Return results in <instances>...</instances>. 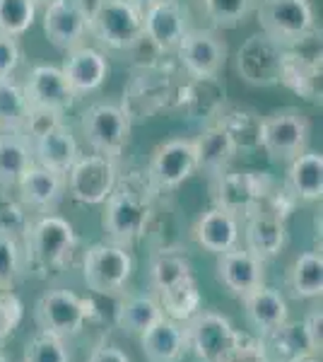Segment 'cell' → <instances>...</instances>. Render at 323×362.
<instances>
[{
  "label": "cell",
  "instance_id": "6da1fadb",
  "mask_svg": "<svg viewBox=\"0 0 323 362\" xmlns=\"http://www.w3.org/2000/svg\"><path fill=\"white\" fill-rule=\"evenodd\" d=\"M157 191L150 186L148 177L131 174L119 179L114 191L104 201L102 227L109 242L131 249L140 237L148 232L152 223V196Z\"/></svg>",
  "mask_w": 323,
  "mask_h": 362
},
{
  "label": "cell",
  "instance_id": "7a4b0ae2",
  "mask_svg": "<svg viewBox=\"0 0 323 362\" xmlns=\"http://www.w3.org/2000/svg\"><path fill=\"white\" fill-rule=\"evenodd\" d=\"M90 34L111 51H135L145 39L143 10L131 0H97L90 10Z\"/></svg>",
  "mask_w": 323,
  "mask_h": 362
},
{
  "label": "cell",
  "instance_id": "3957f363",
  "mask_svg": "<svg viewBox=\"0 0 323 362\" xmlns=\"http://www.w3.org/2000/svg\"><path fill=\"white\" fill-rule=\"evenodd\" d=\"M27 261L39 271H54L68 261L75 249V230L61 215H44L25 230Z\"/></svg>",
  "mask_w": 323,
  "mask_h": 362
},
{
  "label": "cell",
  "instance_id": "277c9868",
  "mask_svg": "<svg viewBox=\"0 0 323 362\" xmlns=\"http://www.w3.org/2000/svg\"><path fill=\"white\" fill-rule=\"evenodd\" d=\"M133 273V256L114 242L92 244L82 259L85 285L97 295H119Z\"/></svg>",
  "mask_w": 323,
  "mask_h": 362
},
{
  "label": "cell",
  "instance_id": "5b68a950",
  "mask_svg": "<svg viewBox=\"0 0 323 362\" xmlns=\"http://www.w3.org/2000/svg\"><path fill=\"white\" fill-rule=\"evenodd\" d=\"M273 191V179L263 172L239 169V172H222L213 177V203L232 215H249L266 203Z\"/></svg>",
  "mask_w": 323,
  "mask_h": 362
},
{
  "label": "cell",
  "instance_id": "8992f818",
  "mask_svg": "<svg viewBox=\"0 0 323 362\" xmlns=\"http://www.w3.org/2000/svg\"><path fill=\"white\" fill-rule=\"evenodd\" d=\"M311 124L299 109H278L263 116L261 148L275 162H292L309 148Z\"/></svg>",
  "mask_w": 323,
  "mask_h": 362
},
{
  "label": "cell",
  "instance_id": "52a82bcc",
  "mask_svg": "<svg viewBox=\"0 0 323 362\" xmlns=\"http://www.w3.org/2000/svg\"><path fill=\"white\" fill-rule=\"evenodd\" d=\"M82 136L90 143V148L97 155L119 160L121 153L126 150L128 140H131V119L126 116L121 107L116 104L99 102L85 109L80 119Z\"/></svg>",
  "mask_w": 323,
  "mask_h": 362
},
{
  "label": "cell",
  "instance_id": "ba28073f",
  "mask_svg": "<svg viewBox=\"0 0 323 362\" xmlns=\"http://www.w3.org/2000/svg\"><path fill=\"white\" fill-rule=\"evenodd\" d=\"M261 32L280 46H292L314 32V10L309 0H261L258 5Z\"/></svg>",
  "mask_w": 323,
  "mask_h": 362
},
{
  "label": "cell",
  "instance_id": "9c48e42d",
  "mask_svg": "<svg viewBox=\"0 0 323 362\" xmlns=\"http://www.w3.org/2000/svg\"><path fill=\"white\" fill-rule=\"evenodd\" d=\"M68 194L82 206H102L119 181V165L104 155H80L68 169Z\"/></svg>",
  "mask_w": 323,
  "mask_h": 362
},
{
  "label": "cell",
  "instance_id": "30bf717a",
  "mask_svg": "<svg viewBox=\"0 0 323 362\" xmlns=\"http://www.w3.org/2000/svg\"><path fill=\"white\" fill-rule=\"evenodd\" d=\"M189 346L201 362H229L239 348L232 321L217 312H198L186 321Z\"/></svg>",
  "mask_w": 323,
  "mask_h": 362
},
{
  "label": "cell",
  "instance_id": "8fae6325",
  "mask_svg": "<svg viewBox=\"0 0 323 362\" xmlns=\"http://www.w3.org/2000/svg\"><path fill=\"white\" fill-rule=\"evenodd\" d=\"M95 312V305L73 290H49L39 297L34 307V317L41 331L58 338H70L80 334L85 321Z\"/></svg>",
  "mask_w": 323,
  "mask_h": 362
},
{
  "label": "cell",
  "instance_id": "7c38bea8",
  "mask_svg": "<svg viewBox=\"0 0 323 362\" xmlns=\"http://www.w3.org/2000/svg\"><path fill=\"white\" fill-rule=\"evenodd\" d=\"M280 83L309 102H321V37L316 29L285 49Z\"/></svg>",
  "mask_w": 323,
  "mask_h": 362
},
{
  "label": "cell",
  "instance_id": "4fadbf2b",
  "mask_svg": "<svg viewBox=\"0 0 323 362\" xmlns=\"http://www.w3.org/2000/svg\"><path fill=\"white\" fill-rule=\"evenodd\" d=\"M196 174V150H193V140L186 138H172L167 143L157 145L155 153L150 157L148 177L150 186L157 194H167L184 184Z\"/></svg>",
  "mask_w": 323,
  "mask_h": 362
},
{
  "label": "cell",
  "instance_id": "5bb4252c",
  "mask_svg": "<svg viewBox=\"0 0 323 362\" xmlns=\"http://www.w3.org/2000/svg\"><path fill=\"white\" fill-rule=\"evenodd\" d=\"M285 61V46L273 42L263 32L254 34L242 44L237 54V73L244 83L254 87H270L280 83Z\"/></svg>",
  "mask_w": 323,
  "mask_h": 362
},
{
  "label": "cell",
  "instance_id": "9a60e30c",
  "mask_svg": "<svg viewBox=\"0 0 323 362\" xmlns=\"http://www.w3.org/2000/svg\"><path fill=\"white\" fill-rule=\"evenodd\" d=\"M176 54L191 78H215L225 68L229 49L215 29H189L176 46Z\"/></svg>",
  "mask_w": 323,
  "mask_h": 362
},
{
  "label": "cell",
  "instance_id": "2e32d148",
  "mask_svg": "<svg viewBox=\"0 0 323 362\" xmlns=\"http://www.w3.org/2000/svg\"><path fill=\"white\" fill-rule=\"evenodd\" d=\"M179 97L181 90H176L167 75H155L152 70H145V73L135 75L133 83L128 85L121 109L133 124V121L150 119L160 109L179 104Z\"/></svg>",
  "mask_w": 323,
  "mask_h": 362
},
{
  "label": "cell",
  "instance_id": "e0dca14e",
  "mask_svg": "<svg viewBox=\"0 0 323 362\" xmlns=\"http://www.w3.org/2000/svg\"><path fill=\"white\" fill-rule=\"evenodd\" d=\"M44 32L58 51L82 46V39L90 32V10L85 0H51L44 13Z\"/></svg>",
  "mask_w": 323,
  "mask_h": 362
},
{
  "label": "cell",
  "instance_id": "ac0fdd59",
  "mask_svg": "<svg viewBox=\"0 0 323 362\" xmlns=\"http://www.w3.org/2000/svg\"><path fill=\"white\" fill-rule=\"evenodd\" d=\"M143 32L157 54H172L189 32V13L176 0H162L143 10Z\"/></svg>",
  "mask_w": 323,
  "mask_h": 362
},
{
  "label": "cell",
  "instance_id": "d6986e66",
  "mask_svg": "<svg viewBox=\"0 0 323 362\" xmlns=\"http://www.w3.org/2000/svg\"><path fill=\"white\" fill-rule=\"evenodd\" d=\"M287 215H283L280 210H275L273 206L263 203L258 206L254 213L246 215V249L254 256H258L261 261H270L285 249L287 244Z\"/></svg>",
  "mask_w": 323,
  "mask_h": 362
},
{
  "label": "cell",
  "instance_id": "ffe728a7",
  "mask_svg": "<svg viewBox=\"0 0 323 362\" xmlns=\"http://www.w3.org/2000/svg\"><path fill=\"white\" fill-rule=\"evenodd\" d=\"M25 99L27 107L34 109H49V112L66 114L75 104L78 95L73 92V87L66 80L61 68L56 66H37L29 73L25 87Z\"/></svg>",
  "mask_w": 323,
  "mask_h": 362
},
{
  "label": "cell",
  "instance_id": "44dd1931",
  "mask_svg": "<svg viewBox=\"0 0 323 362\" xmlns=\"http://www.w3.org/2000/svg\"><path fill=\"white\" fill-rule=\"evenodd\" d=\"M266 278V261L251 254L249 249H229L217 256V280L232 295L244 297L263 285Z\"/></svg>",
  "mask_w": 323,
  "mask_h": 362
},
{
  "label": "cell",
  "instance_id": "7402d4cb",
  "mask_svg": "<svg viewBox=\"0 0 323 362\" xmlns=\"http://www.w3.org/2000/svg\"><path fill=\"white\" fill-rule=\"evenodd\" d=\"M63 75L73 87L75 95H90L99 90L109 75V61L102 51L92 49V46H78V49L66 51V61H63Z\"/></svg>",
  "mask_w": 323,
  "mask_h": 362
},
{
  "label": "cell",
  "instance_id": "603a6c76",
  "mask_svg": "<svg viewBox=\"0 0 323 362\" xmlns=\"http://www.w3.org/2000/svg\"><path fill=\"white\" fill-rule=\"evenodd\" d=\"M29 145H32V155L37 165L51 169L56 174H63V177H66L68 169L73 167V162L80 157L78 140H75L73 131L66 124H58L51 131L41 133Z\"/></svg>",
  "mask_w": 323,
  "mask_h": 362
},
{
  "label": "cell",
  "instance_id": "cb8c5ba5",
  "mask_svg": "<svg viewBox=\"0 0 323 362\" xmlns=\"http://www.w3.org/2000/svg\"><path fill=\"white\" fill-rule=\"evenodd\" d=\"M140 346L148 362H179L181 355L189 348L184 321L169 317L157 319L155 324L140 336Z\"/></svg>",
  "mask_w": 323,
  "mask_h": 362
},
{
  "label": "cell",
  "instance_id": "d4e9b609",
  "mask_svg": "<svg viewBox=\"0 0 323 362\" xmlns=\"http://www.w3.org/2000/svg\"><path fill=\"white\" fill-rule=\"evenodd\" d=\"M193 150H196V172H203L208 177H217V174L227 172L239 153L232 136L217 121H213L201 136L193 140Z\"/></svg>",
  "mask_w": 323,
  "mask_h": 362
},
{
  "label": "cell",
  "instance_id": "484cf974",
  "mask_svg": "<svg viewBox=\"0 0 323 362\" xmlns=\"http://www.w3.org/2000/svg\"><path fill=\"white\" fill-rule=\"evenodd\" d=\"M17 189H20V198L25 206L49 213V210H54L58 203L63 201V196H66V177L34 162V165L22 174V179L17 181Z\"/></svg>",
  "mask_w": 323,
  "mask_h": 362
},
{
  "label": "cell",
  "instance_id": "4316f807",
  "mask_svg": "<svg viewBox=\"0 0 323 362\" xmlns=\"http://www.w3.org/2000/svg\"><path fill=\"white\" fill-rule=\"evenodd\" d=\"M244 309H246V319L254 326L258 334L263 336H273L287 326V317H290V309H287L285 297L273 288H256L254 293L244 295Z\"/></svg>",
  "mask_w": 323,
  "mask_h": 362
},
{
  "label": "cell",
  "instance_id": "83f0119b",
  "mask_svg": "<svg viewBox=\"0 0 323 362\" xmlns=\"http://www.w3.org/2000/svg\"><path fill=\"white\" fill-rule=\"evenodd\" d=\"M193 237L210 254H225L239 242V218L222 208L205 210L193 225Z\"/></svg>",
  "mask_w": 323,
  "mask_h": 362
},
{
  "label": "cell",
  "instance_id": "f1b7e54d",
  "mask_svg": "<svg viewBox=\"0 0 323 362\" xmlns=\"http://www.w3.org/2000/svg\"><path fill=\"white\" fill-rule=\"evenodd\" d=\"M181 107L189 109L191 116L205 121H217V116L222 114V109L227 107V92L225 85L215 78H191L189 85L181 87L179 97Z\"/></svg>",
  "mask_w": 323,
  "mask_h": 362
},
{
  "label": "cell",
  "instance_id": "f546056e",
  "mask_svg": "<svg viewBox=\"0 0 323 362\" xmlns=\"http://www.w3.org/2000/svg\"><path fill=\"white\" fill-rule=\"evenodd\" d=\"M285 189L297 201H319L323 196V157L314 150H304L290 162Z\"/></svg>",
  "mask_w": 323,
  "mask_h": 362
},
{
  "label": "cell",
  "instance_id": "4dcf8cb0",
  "mask_svg": "<svg viewBox=\"0 0 323 362\" xmlns=\"http://www.w3.org/2000/svg\"><path fill=\"white\" fill-rule=\"evenodd\" d=\"M217 124L225 126V131L232 136L237 150H256L261 148V124L263 116L244 104H229L217 116Z\"/></svg>",
  "mask_w": 323,
  "mask_h": 362
},
{
  "label": "cell",
  "instance_id": "1f68e13d",
  "mask_svg": "<svg viewBox=\"0 0 323 362\" xmlns=\"http://www.w3.org/2000/svg\"><path fill=\"white\" fill-rule=\"evenodd\" d=\"M34 165L32 145L22 133H0V189H15Z\"/></svg>",
  "mask_w": 323,
  "mask_h": 362
},
{
  "label": "cell",
  "instance_id": "d6a6232c",
  "mask_svg": "<svg viewBox=\"0 0 323 362\" xmlns=\"http://www.w3.org/2000/svg\"><path fill=\"white\" fill-rule=\"evenodd\" d=\"M162 317H164V312H162L160 302H157V297L131 295L121 302L119 309H116V326H119L123 334L140 338Z\"/></svg>",
  "mask_w": 323,
  "mask_h": 362
},
{
  "label": "cell",
  "instance_id": "836d02e7",
  "mask_svg": "<svg viewBox=\"0 0 323 362\" xmlns=\"http://www.w3.org/2000/svg\"><path fill=\"white\" fill-rule=\"evenodd\" d=\"M290 290L297 300H316L323 293V256L319 251H304L290 268Z\"/></svg>",
  "mask_w": 323,
  "mask_h": 362
},
{
  "label": "cell",
  "instance_id": "e575fe53",
  "mask_svg": "<svg viewBox=\"0 0 323 362\" xmlns=\"http://www.w3.org/2000/svg\"><path fill=\"white\" fill-rule=\"evenodd\" d=\"M193 276V268L191 261L186 254L176 249H162L152 256L150 261V280H152V288L157 290V295L164 293V290L174 288L179 285L181 280L191 278Z\"/></svg>",
  "mask_w": 323,
  "mask_h": 362
},
{
  "label": "cell",
  "instance_id": "d590c367",
  "mask_svg": "<svg viewBox=\"0 0 323 362\" xmlns=\"http://www.w3.org/2000/svg\"><path fill=\"white\" fill-rule=\"evenodd\" d=\"M157 297H160L157 302H160L164 317H169V319L184 321L186 324L193 314L201 312V293H198V285L193 276L181 280L174 288L164 290V293H160Z\"/></svg>",
  "mask_w": 323,
  "mask_h": 362
},
{
  "label": "cell",
  "instance_id": "8d00e7d4",
  "mask_svg": "<svg viewBox=\"0 0 323 362\" xmlns=\"http://www.w3.org/2000/svg\"><path fill=\"white\" fill-rule=\"evenodd\" d=\"M27 99L13 78H0V133H20L27 119Z\"/></svg>",
  "mask_w": 323,
  "mask_h": 362
},
{
  "label": "cell",
  "instance_id": "74e56055",
  "mask_svg": "<svg viewBox=\"0 0 323 362\" xmlns=\"http://www.w3.org/2000/svg\"><path fill=\"white\" fill-rule=\"evenodd\" d=\"M205 15L217 29H234L256 8V0H203Z\"/></svg>",
  "mask_w": 323,
  "mask_h": 362
},
{
  "label": "cell",
  "instance_id": "f35d334b",
  "mask_svg": "<svg viewBox=\"0 0 323 362\" xmlns=\"http://www.w3.org/2000/svg\"><path fill=\"white\" fill-rule=\"evenodd\" d=\"M37 5L32 0H0V34L20 37L34 25Z\"/></svg>",
  "mask_w": 323,
  "mask_h": 362
},
{
  "label": "cell",
  "instance_id": "ab89813d",
  "mask_svg": "<svg viewBox=\"0 0 323 362\" xmlns=\"http://www.w3.org/2000/svg\"><path fill=\"white\" fill-rule=\"evenodd\" d=\"M25 362H70L66 338L39 331L25 346Z\"/></svg>",
  "mask_w": 323,
  "mask_h": 362
},
{
  "label": "cell",
  "instance_id": "60d3db41",
  "mask_svg": "<svg viewBox=\"0 0 323 362\" xmlns=\"http://www.w3.org/2000/svg\"><path fill=\"white\" fill-rule=\"evenodd\" d=\"M22 273V254L17 237L0 232V290H13Z\"/></svg>",
  "mask_w": 323,
  "mask_h": 362
},
{
  "label": "cell",
  "instance_id": "b9f144b4",
  "mask_svg": "<svg viewBox=\"0 0 323 362\" xmlns=\"http://www.w3.org/2000/svg\"><path fill=\"white\" fill-rule=\"evenodd\" d=\"M22 317H25V305L13 290H0V346L17 331Z\"/></svg>",
  "mask_w": 323,
  "mask_h": 362
},
{
  "label": "cell",
  "instance_id": "7bdbcfd3",
  "mask_svg": "<svg viewBox=\"0 0 323 362\" xmlns=\"http://www.w3.org/2000/svg\"><path fill=\"white\" fill-rule=\"evenodd\" d=\"M25 230H27L25 208L10 196V189H0V232L17 237Z\"/></svg>",
  "mask_w": 323,
  "mask_h": 362
},
{
  "label": "cell",
  "instance_id": "ee69618b",
  "mask_svg": "<svg viewBox=\"0 0 323 362\" xmlns=\"http://www.w3.org/2000/svg\"><path fill=\"white\" fill-rule=\"evenodd\" d=\"M61 116H63V114L49 112V109H34V107H29V109H27L25 126H22V131H20V133L29 140V143H32V140H34V138H39L41 133H46V131H51L54 126L63 124Z\"/></svg>",
  "mask_w": 323,
  "mask_h": 362
},
{
  "label": "cell",
  "instance_id": "f6af8a7d",
  "mask_svg": "<svg viewBox=\"0 0 323 362\" xmlns=\"http://www.w3.org/2000/svg\"><path fill=\"white\" fill-rule=\"evenodd\" d=\"M302 334L307 341V348L311 355L321 353L323 348V312L321 309H311L302 324Z\"/></svg>",
  "mask_w": 323,
  "mask_h": 362
},
{
  "label": "cell",
  "instance_id": "bcb514c9",
  "mask_svg": "<svg viewBox=\"0 0 323 362\" xmlns=\"http://www.w3.org/2000/svg\"><path fill=\"white\" fill-rule=\"evenodd\" d=\"M20 44L15 37L0 34V78H10L15 73V68L20 66Z\"/></svg>",
  "mask_w": 323,
  "mask_h": 362
},
{
  "label": "cell",
  "instance_id": "7dc6e473",
  "mask_svg": "<svg viewBox=\"0 0 323 362\" xmlns=\"http://www.w3.org/2000/svg\"><path fill=\"white\" fill-rule=\"evenodd\" d=\"M87 362H131L126 353L121 348H114V346H107V348H99L92 353V358Z\"/></svg>",
  "mask_w": 323,
  "mask_h": 362
},
{
  "label": "cell",
  "instance_id": "c3c4849f",
  "mask_svg": "<svg viewBox=\"0 0 323 362\" xmlns=\"http://www.w3.org/2000/svg\"><path fill=\"white\" fill-rule=\"evenodd\" d=\"M131 3L135 5V8H140V10H148V8H152V5L162 3V0H131Z\"/></svg>",
  "mask_w": 323,
  "mask_h": 362
},
{
  "label": "cell",
  "instance_id": "681fc988",
  "mask_svg": "<svg viewBox=\"0 0 323 362\" xmlns=\"http://www.w3.org/2000/svg\"><path fill=\"white\" fill-rule=\"evenodd\" d=\"M287 362H319V360H316L311 353H299V355H295V358L287 360Z\"/></svg>",
  "mask_w": 323,
  "mask_h": 362
},
{
  "label": "cell",
  "instance_id": "f907efd6",
  "mask_svg": "<svg viewBox=\"0 0 323 362\" xmlns=\"http://www.w3.org/2000/svg\"><path fill=\"white\" fill-rule=\"evenodd\" d=\"M32 3H34V5H49L51 0H32Z\"/></svg>",
  "mask_w": 323,
  "mask_h": 362
},
{
  "label": "cell",
  "instance_id": "816d5d0a",
  "mask_svg": "<svg viewBox=\"0 0 323 362\" xmlns=\"http://www.w3.org/2000/svg\"><path fill=\"white\" fill-rule=\"evenodd\" d=\"M0 362H8V358H5V353L0 350Z\"/></svg>",
  "mask_w": 323,
  "mask_h": 362
}]
</instances>
